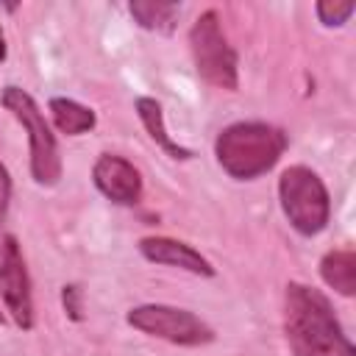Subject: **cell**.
<instances>
[{"instance_id": "obj_9", "label": "cell", "mask_w": 356, "mask_h": 356, "mask_svg": "<svg viewBox=\"0 0 356 356\" xmlns=\"http://www.w3.org/2000/svg\"><path fill=\"white\" fill-rule=\"evenodd\" d=\"M139 253L153 261V264H167V267H178V270H186L192 275H206L211 278L214 275V267L211 261L195 250L192 245L181 242V239H170V236H145L139 239Z\"/></svg>"}, {"instance_id": "obj_15", "label": "cell", "mask_w": 356, "mask_h": 356, "mask_svg": "<svg viewBox=\"0 0 356 356\" xmlns=\"http://www.w3.org/2000/svg\"><path fill=\"white\" fill-rule=\"evenodd\" d=\"M8 203H11V175L6 170V164L0 161V222L6 220V211H8Z\"/></svg>"}, {"instance_id": "obj_2", "label": "cell", "mask_w": 356, "mask_h": 356, "mask_svg": "<svg viewBox=\"0 0 356 356\" xmlns=\"http://www.w3.org/2000/svg\"><path fill=\"white\" fill-rule=\"evenodd\" d=\"M286 145V134L270 122H234L217 134L214 156L231 178L253 181L278 164Z\"/></svg>"}, {"instance_id": "obj_13", "label": "cell", "mask_w": 356, "mask_h": 356, "mask_svg": "<svg viewBox=\"0 0 356 356\" xmlns=\"http://www.w3.org/2000/svg\"><path fill=\"white\" fill-rule=\"evenodd\" d=\"M131 17L145 28V31H156V33H172L175 19L181 14L178 3H161V0H134L128 6Z\"/></svg>"}, {"instance_id": "obj_4", "label": "cell", "mask_w": 356, "mask_h": 356, "mask_svg": "<svg viewBox=\"0 0 356 356\" xmlns=\"http://www.w3.org/2000/svg\"><path fill=\"white\" fill-rule=\"evenodd\" d=\"M189 50H192V61L197 75L225 92H234L239 86V64H236V53L228 44L222 25H220V14L214 8L203 11L192 28H189Z\"/></svg>"}, {"instance_id": "obj_10", "label": "cell", "mask_w": 356, "mask_h": 356, "mask_svg": "<svg viewBox=\"0 0 356 356\" xmlns=\"http://www.w3.org/2000/svg\"><path fill=\"white\" fill-rule=\"evenodd\" d=\"M320 275L323 281L342 298L356 295V253L342 248V250H328L320 259Z\"/></svg>"}, {"instance_id": "obj_8", "label": "cell", "mask_w": 356, "mask_h": 356, "mask_svg": "<svg viewBox=\"0 0 356 356\" xmlns=\"http://www.w3.org/2000/svg\"><path fill=\"white\" fill-rule=\"evenodd\" d=\"M92 181L100 195H106L117 206H134L142 197V175L122 156L103 153L92 167Z\"/></svg>"}, {"instance_id": "obj_17", "label": "cell", "mask_w": 356, "mask_h": 356, "mask_svg": "<svg viewBox=\"0 0 356 356\" xmlns=\"http://www.w3.org/2000/svg\"><path fill=\"white\" fill-rule=\"evenodd\" d=\"M6 61V36H3V28H0V64Z\"/></svg>"}, {"instance_id": "obj_11", "label": "cell", "mask_w": 356, "mask_h": 356, "mask_svg": "<svg viewBox=\"0 0 356 356\" xmlns=\"http://www.w3.org/2000/svg\"><path fill=\"white\" fill-rule=\"evenodd\" d=\"M136 114L145 125V131L150 134V139L170 156V159H192V150L181 147L170 134H167V125H164V114H161V103L153 100V97H136Z\"/></svg>"}, {"instance_id": "obj_1", "label": "cell", "mask_w": 356, "mask_h": 356, "mask_svg": "<svg viewBox=\"0 0 356 356\" xmlns=\"http://www.w3.org/2000/svg\"><path fill=\"white\" fill-rule=\"evenodd\" d=\"M284 334L292 356H356L331 300L320 289L298 281L284 295Z\"/></svg>"}, {"instance_id": "obj_16", "label": "cell", "mask_w": 356, "mask_h": 356, "mask_svg": "<svg viewBox=\"0 0 356 356\" xmlns=\"http://www.w3.org/2000/svg\"><path fill=\"white\" fill-rule=\"evenodd\" d=\"M61 300H64V309L70 312V317L72 320H81V289L78 286H64Z\"/></svg>"}, {"instance_id": "obj_12", "label": "cell", "mask_w": 356, "mask_h": 356, "mask_svg": "<svg viewBox=\"0 0 356 356\" xmlns=\"http://www.w3.org/2000/svg\"><path fill=\"white\" fill-rule=\"evenodd\" d=\"M47 111H50V117H53V125H56L61 134H67V136H81V134L92 131L95 122H97L95 111H92L89 106H81V103L72 100V97H50Z\"/></svg>"}, {"instance_id": "obj_3", "label": "cell", "mask_w": 356, "mask_h": 356, "mask_svg": "<svg viewBox=\"0 0 356 356\" xmlns=\"http://www.w3.org/2000/svg\"><path fill=\"white\" fill-rule=\"evenodd\" d=\"M278 200H281L284 217L298 234L314 236L328 225L331 197L323 178L314 170L303 164L286 167L278 178Z\"/></svg>"}, {"instance_id": "obj_7", "label": "cell", "mask_w": 356, "mask_h": 356, "mask_svg": "<svg viewBox=\"0 0 356 356\" xmlns=\"http://www.w3.org/2000/svg\"><path fill=\"white\" fill-rule=\"evenodd\" d=\"M0 298L11 314V320L22 328H33V295H31V275L25 267L22 248L17 236H3L0 242Z\"/></svg>"}, {"instance_id": "obj_6", "label": "cell", "mask_w": 356, "mask_h": 356, "mask_svg": "<svg viewBox=\"0 0 356 356\" xmlns=\"http://www.w3.org/2000/svg\"><path fill=\"white\" fill-rule=\"evenodd\" d=\"M128 325H134L136 331L147 334V337H159L167 339L172 345H206L214 339V331L192 312L178 309V306H167V303H142L134 306L128 312Z\"/></svg>"}, {"instance_id": "obj_14", "label": "cell", "mask_w": 356, "mask_h": 356, "mask_svg": "<svg viewBox=\"0 0 356 356\" xmlns=\"http://www.w3.org/2000/svg\"><path fill=\"white\" fill-rule=\"evenodd\" d=\"M314 11H317V19L325 28H337V25H345L350 19V14L356 11V6L350 0H320L314 6Z\"/></svg>"}, {"instance_id": "obj_5", "label": "cell", "mask_w": 356, "mask_h": 356, "mask_svg": "<svg viewBox=\"0 0 356 356\" xmlns=\"http://www.w3.org/2000/svg\"><path fill=\"white\" fill-rule=\"evenodd\" d=\"M3 106L28 131V142H31V175H33V181L39 186H56L58 178H61V156H58L56 136H53V131H50L42 108L19 86H6L3 89Z\"/></svg>"}]
</instances>
